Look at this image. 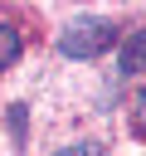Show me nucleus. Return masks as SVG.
<instances>
[{"label":"nucleus","instance_id":"obj_1","mask_svg":"<svg viewBox=\"0 0 146 156\" xmlns=\"http://www.w3.org/2000/svg\"><path fill=\"white\" fill-rule=\"evenodd\" d=\"M112 39H117L112 20L83 15V20H73V24H63V34H58V54H63V58H97V54L112 49Z\"/></svg>","mask_w":146,"mask_h":156},{"label":"nucleus","instance_id":"obj_2","mask_svg":"<svg viewBox=\"0 0 146 156\" xmlns=\"http://www.w3.org/2000/svg\"><path fill=\"white\" fill-rule=\"evenodd\" d=\"M117 73H127V78L146 73V29H131V34L122 39V49H117Z\"/></svg>","mask_w":146,"mask_h":156},{"label":"nucleus","instance_id":"obj_3","mask_svg":"<svg viewBox=\"0 0 146 156\" xmlns=\"http://www.w3.org/2000/svg\"><path fill=\"white\" fill-rule=\"evenodd\" d=\"M19 54H24V39H19V29H15V24H0V68H10Z\"/></svg>","mask_w":146,"mask_h":156},{"label":"nucleus","instance_id":"obj_4","mask_svg":"<svg viewBox=\"0 0 146 156\" xmlns=\"http://www.w3.org/2000/svg\"><path fill=\"white\" fill-rule=\"evenodd\" d=\"M58 156H102V141H73V146H58Z\"/></svg>","mask_w":146,"mask_h":156},{"label":"nucleus","instance_id":"obj_5","mask_svg":"<svg viewBox=\"0 0 146 156\" xmlns=\"http://www.w3.org/2000/svg\"><path fill=\"white\" fill-rule=\"evenodd\" d=\"M131 127H136V132L146 136V88H141V93L131 98Z\"/></svg>","mask_w":146,"mask_h":156},{"label":"nucleus","instance_id":"obj_6","mask_svg":"<svg viewBox=\"0 0 146 156\" xmlns=\"http://www.w3.org/2000/svg\"><path fill=\"white\" fill-rule=\"evenodd\" d=\"M10 132L15 141H24V107H10Z\"/></svg>","mask_w":146,"mask_h":156}]
</instances>
